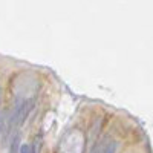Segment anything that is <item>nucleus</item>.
I'll return each mask as SVG.
<instances>
[{
  "label": "nucleus",
  "mask_w": 153,
  "mask_h": 153,
  "mask_svg": "<svg viewBox=\"0 0 153 153\" xmlns=\"http://www.w3.org/2000/svg\"><path fill=\"white\" fill-rule=\"evenodd\" d=\"M32 106H34V101H32V100H28V101H23V103H20V104L16 107L14 113H12V117H11V126L20 127V126L25 123L26 117L29 115Z\"/></svg>",
  "instance_id": "1"
},
{
  "label": "nucleus",
  "mask_w": 153,
  "mask_h": 153,
  "mask_svg": "<svg viewBox=\"0 0 153 153\" xmlns=\"http://www.w3.org/2000/svg\"><path fill=\"white\" fill-rule=\"evenodd\" d=\"M20 135H16L11 143V153H20Z\"/></svg>",
  "instance_id": "2"
},
{
  "label": "nucleus",
  "mask_w": 153,
  "mask_h": 153,
  "mask_svg": "<svg viewBox=\"0 0 153 153\" xmlns=\"http://www.w3.org/2000/svg\"><path fill=\"white\" fill-rule=\"evenodd\" d=\"M115 150H117V143L110 141V143H107L104 147L100 149V153H115Z\"/></svg>",
  "instance_id": "3"
},
{
  "label": "nucleus",
  "mask_w": 153,
  "mask_h": 153,
  "mask_svg": "<svg viewBox=\"0 0 153 153\" xmlns=\"http://www.w3.org/2000/svg\"><path fill=\"white\" fill-rule=\"evenodd\" d=\"M20 153H31V147H29L28 144H23V146L20 147Z\"/></svg>",
  "instance_id": "4"
},
{
  "label": "nucleus",
  "mask_w": 153,
  "mask_h": 153,
  "mask_svg": "<svg viewBox=\"0 0 153 153\" xmlns=\"http://www.w3.org/2000/svg\"><path fill=\"white\" fill-rule=\"evenodd\" d=\"M0 101H2V89H0Z\"/></svg>",
  "instance_id": "5"
}]
</instances>
